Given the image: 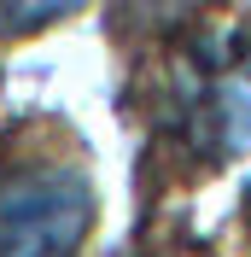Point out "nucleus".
<instances>
[{
	"mask_svg": "<svg viewBox=\"0 0 251 257\" xmlns=\"http://www.w3.org/2000/svg\"><path fill=\"white\" fill-rule=\"evenodd\" d=\"M88 222V181L64 158H30L0 176V257H76Z\"/></svg>",
	"mask_w": 251,
	"mask_h": 257,
	"instance_id": "nucleus-1",
	"label": "nucleus"
},
{
	"mask_svg": "<svg viewBox=\"0 0 251 257\" xmlns=\"http://www.w3.org/2000/svg\"><path fill=\"white\" fill-rule=\"evenodd\" d=\"M193 141L204 152H239L251 141V88L222 82L193 105Z\"/></svg>",
	"mask_w": 251,
	"mask_h": 257,
	"instance_id": "nucleus-2",
	"label": "nucleus"
},
{
	"mask_svg": "<svg viewBox=\"0 0 251 257\" xmlns=\"http://www.w3.org/2000/svg\"><path fill=\"white\" fill-rule=\"evenodd\" d=\"M88 0H0V35H35Z\"/></svg>",
	"mask_w": 251,
	"mask_h": 257,
	"instance_id": "nucleus-3",
	"label": "nucleus"
}]
</instances>
